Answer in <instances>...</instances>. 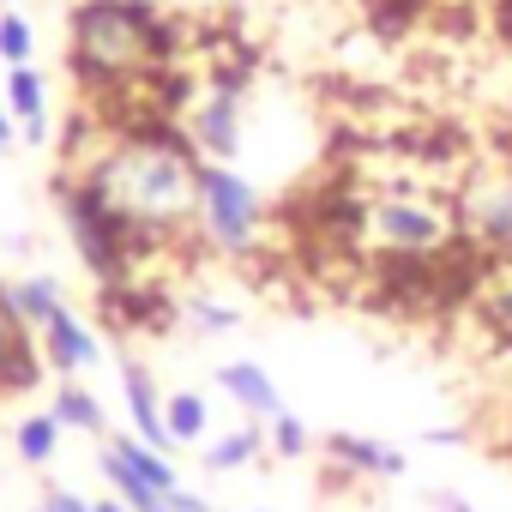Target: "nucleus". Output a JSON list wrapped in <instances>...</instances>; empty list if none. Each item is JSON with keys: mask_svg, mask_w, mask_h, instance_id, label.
<instances>
[{"mask_svg": "<svg viewBox=\"0 0 512 512\" xmlns=\"http://www.w3.org/2000/svg\"><path fill=\"white\" fill-rule=\"evenodd\" d=\"M67 169L85 175L157 247L181 241L199 217V145L187 139V121H133L121 133H103V145Z\"/></svg>", "mask_w": 512, "mask_h": 512, "instance_id": "nucleus-1", "label": "nucleus"}, {"mask_svg": "<svg viewBox=\"0 0 512 512\" xmlns=\"http://www.w3.org/2000/svg\"><path fill=\"white\" fill-rule=\"evenodd\" d=\"M55 205H61V223H67V235H73V247H79L85 272H91L103 290L145 278V253H157V241L139 235L85 175L61 169V175H55Z\"/></svg>", "mask_w": 512, "mask_h": 512, "instance_id": "nucleus-2", "label": "nucleus"}, {"mask_svg": "<svg viewBox=\"0 0 512 512\" xmlns=\"http://www.w3.org/2000/svg\"><path fill=\"white\" fill-rule=\"evenodd\" d=\"M260 193L235 163H211L199 157V229L223 247V253H253L260 247Z\"/></svg>", "mask_w": 512, "mask_h": 512, "instance_id": "nucleus-3", "label": "nucleus"}, {"mask_svg": "<svg viewBox=\"0 0 512 512\" xmlns=\"http://www.w3.org/2000/svg\"><path fill=\"white\" fill-rule=\"evenodd\" d=\"M452 235H458L452 211H440L428 199H410V193L368 199V211H362V241L374 253H440Z\"/></svg>", "mask_w": 512, "mask_h": 512, "instance_id": "nucleus-4", "label": "nucleus"}, {"mask_svg": "<svg viewBox=\"0 0 512 512\" xmlns=\"http://www.w3.org/2000/svg\"><path fill=\"white\" fill-rule=\"evenodd\" d=\"M241 109H247V67H217V79L187 109V139L199 145V157L211 163L241 157Z\"/></svg>", "mask_w": 512, "mask_h": 512, "instance_id": "nucleus-5", "label": "nucleus"}, {"mask_svg": "<svg viewBox=\"0 0 512 512\" xmlns=\"http://www.w3.org/2000/svg\"><path fill=\"white\" fill-rule=\"evenodd\" d=\"M43 380V350L13 308V284H0V398H25Z\"/></svg>", "mask_w": 512, "mask_h": 512, "instance_id": "nucleus-6", "label": "nucleus"}, {"mask_svg": "<svg viewBox=\"0 0 512 512\" xmlns=\"http://www.w3.org/2000/svg\"><path fill=\"white\" fill-rule=\"evenodd\" d=\"M37 338H43V362L61 374V380H79L85 368H97V356H103V344H97V332L61 302L43 326H37Z\"/></svg>", "mask_w": 512, "mask_h": 512, "instance_id": "nucleus-7", "label": "nucleus"}, {"mask_svg": "<svg viewBox=\"0 0 512 512\" xmlns=\"http://www.w3.org/2000/svg\"><path fill=\"white\" fill-rule=\"evenodd\" d=\"M470 241L488 253V260L512 266V175L506 181H488L476 199H470Z\"/></svg>", "mask_w": 512, "mask_h": 512, "instance_id": "nucleus-8", "label": "nucleus"}, {"mask_svg": "<svg viewBox=\"0 0 512 512\" xmlns=\"http://www.w3.org/2000/svg\"><path fill=\"white\" fill-rule=\"evenodd\" d=\"M121 398H127V416H133V434L145 446H163L169 452V428H163V398L151 386V368L139 356H121Z\"/></svg>", "mask_w": 512, "mask_h": 512, "instance_id": "nucleus-9", "label": "nucleus"}, {"mask_svg": "<svg viewBox=\"0 0 512 512\" xmlns=\"http://www.w3.org/2000/svg\"><path fill=\"white\" fill-rule=\"evenodd\" d=\"M217 386H223L247 416H260V422L284 416V398H278V386H272V374H266L260 362H223V368H217Z\"/></svg>", "mask_w": 512, "mask_h": 512, "instance_id": "nucleus-10", "label": "nucleus"}, {"mask_svg": "<svg viewBox=\"0 0 512 512\" xmlns=\"http://www.w3.org/2000/svg\"><path fill=\"white\" fill-rule=\"evenodd\" d=\"M326 458H338L356 476H404V452L398 446H380L368 434H326Z\"/></svg>", "mask_w": 512, "mask_h": 512, "instance_id": "nucleus-11", "label": "nucleus"}, {"mask_svg": "<svg viewBox=\"0 0 512 512\" xmlns=\"http://www.w3.org/2000/svg\"><path fill=\"white\" fill-rule=\"evenodd\" d=\"M97 470H103V482L115 488V500H121L127 512H169V494H163V488H151V482H145L139 470H127V464H121V458H115L109 446H103Z\"/></svg>", "mask_w": 512, "mask_h": 512, "instance_id": "nucleus-12", "label": "nucleus"}, {"mask_svg": "<svg viewBox=\"0 0 512 512\" xmlns=\"http://www.w3.org/2000/svg\"><path fill=\"white\" fill-rule=\"evenodd\" d=\"M476 320L488 326V338L500 350H512V266H500L482 290H476Z\"/></svg>", "mask_w": 512, "mask_h": 512, "instance_id": "nucleus-13", "label": "nucleus"}, {"mask_svg": "<svg viewBox=\"0 0 512 512\" xmlns=\"http://www.w3.org/2000/svg\"><path fill=\"white\" fill-rule=\"evenodd\" d=\"M109 452H115L127 470H139L151 488H163V494H169V488H181V482H175V464H169V452H163V446H145L139 434H115V440H109Z\"/></svg>", "mask_w": 512, "mask_h": 512, "instance_id": "nucleus-14", "label": "nucleus"}, {"mask_svg": "<svg viewBox=\"0 0 512 512\" xmlns=\"http://www.w3.org/2000/svg\"><path fill=\"white\" fill-rule=\"evenodd\" d=\"M49 410L61 416V428H85V434H103V428H109V416H103V398H97L91 386H79V380H61Z\"/></svg>", "mask_w": 512, "mask_h": 512, "instance_id": "nucleus-15", "label": "nucleus"}, {"mask_svg": "<svg viewBox=\"0 0 512 512\" xmlns=\"http://www.w3.org/2000/svg\"><path fill=\"white\" fill-rule=\"evenodd\" d=\"M7 109H13L19 127L49 121V79H43L37 67H13V73H7Z\"/></svg>", "mask_w": 512, "mask_h": 512, "instance_id": "nucleus-16", "label": "nucleus"}, {"mask_svg": "<svg viewBox=\"0 0 512 512\" xmlns=\"http://www.w3.org/2000/svg\"><path fill=\"white\" fill-rule=\"evenodd\" d=\"M163 428H169V446H199L211 416H205V398L199 392H175L163 398Z\"/></svg>", "mask_w": 512, "mask_h": 512, "instance_id": "nucleus-17", "label": "nucleus"}, {"mask_svg": "<svg viewBox=\"0 0 512 512\" xmlns=\"http://www.w3.org/2000/svg\"><path fill=\"white\" fill-rule=\"evenodd\" d=\"M13 446H19V458H25V464H49V458H55V446H61V416H55V410L25 416V422H19V434H13Z\"/></svg>", "mask_w": 512, "mask_h": 512, "instance_id": "nucleus-18", "label": "nucleus"}, {"mask_svg": "<svg viewBox=\"0 0 512 512\" xmlns=\"http://www.w3.org/2000/svg\"><path fill=\"white\" fill-rule=\"evenodd\" d=\"M253 458H260V428H253V422H241L235 434H223V440H211L199 464L223 476V470H241V464H253Z\"/></svg>", "mask_w": 512, "mask_h": 512, "instance_id": "nucleus-19", "label": "nucleus"}, {"mask_svg": "<svg viewBox=\"0 0 512 512\" xmlns=\"http://www.w3.org/2000/svg\"><path fill=\"white\" fill-rule=\"evenodd\" d=\"M13 308H19V320L37 332V326L61 308V284H55V278H25V284H13Z\"/></svg>", "mask_w": 512, "mask_h": 512, "instance_id": "nucleus-20", "label": "nucleus"}, {"mask_svg": "<svg viewBox=\"0 0 512 512\" xmlns=\"http://www.w3.org/2000/svg\"><path fill=\"white\" fill-rule=\"evenodd\" d=\"M31 55H37V25L25 13H13V7H0V61L31 67Z\"/></svg>", "mask_w": 512, "mask_h": 512, "instance_id": "nucleus-21", "label": "nucleus"}, {"mask_svg": "<svg viewBox=\"0 0 512 512\" xmlns=\"http://www.w3.org/2000/svg\"><path fill=\"white\" fill-rule=\"evenodd\" d=\"M266 428H272V446H278L284 458H302V452H308V428H302V416L284 410V416H272Z\"/></svg>", "mask_w": 512, "mask_h": 512, "instance_id": "nucleus-22", "label": "nucleus"}, {"mask_svg": "<svg viewBox=\"0 0 512 512\" xmlns=\"http://www.w3.org/2000/svg\"><path fill=\"white\" fill-rule=\"evenodd\" d=\"M181 314L193 320V332H229V326H235V308H217V302H199V296H193Z\"/></svg>", "mask_w": 512, "mask_h": 512, "instance_id": "nucleus-23", "label": "nucleus"}, {"mask_svg": "<svg viewBox=\"0 0 512 512\" xmlns=\"http://www.w3.org/2000/svg\"><path fill=\"white\" fill-rule=\"evenodd\" d=\"M37 512H91V500H79V494H73V488H49V494H43V506H37Z\"/></svg>", "mask_w": 512, "mask_h": 512, "instance_id": "nucleus-24", "label": "nucleus"}, {"mask_svg": "<svg viewBox=\"0 0 512 512\" xmlns=\"http://www.w3.org/2000/svg\"><path fill=\"white\" fill-rule=\"evenodd\" d=\"M169 512H211L205 494H187V488H169Z\"/></svg>", "mask_w": 512, "mask_h": 512, "instance_id": "nucleus-25", "label": "nucleus"}, {"mask_svg": "<svg viewBox=\"0 0 512 512\" xmlns=\"http://www.w3.org/2000/svg\"><path fill=\"white\" fill-rule=\"evenodd\" d=\"M19 145V121H13V109H0V151H13Z\"/></svg>", "mask_w": 512, "mask_h": 512, "instance_id": "nucleus-26", "label": "nucleus"}, {"mask_svg": "<svg viewBox=\"0 0 512 512\" xmlns=\"http://www.w3.org/2000/svg\"><path fill=\"white\" fill-rule=\"evenodd\" d=\"M434 500H440V512H476V506H470L464 494H434Z\"/></svg>", "mask_w": 512, "mask_h": 512, "instance_id": "nucleus-27", "label": "nucleus"}, {"mask_svg": "<svg viewBox=\"0 0 512 512\" xmlns=\"http://www.w3.org/2000/svg\"><path fill=\"white\" fill-rule=\"evenodd\" d=\"M91 512H127L121 500H91Z\"/></svg>", "mask_w": 512, "mask_h": 512, "instance_id": "nucleus-28", "label": "nucleus"}]
</instances>
